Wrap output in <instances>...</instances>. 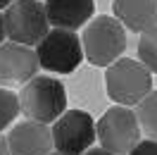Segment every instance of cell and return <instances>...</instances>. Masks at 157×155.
Listing matches in <instances>:
<instances>
[{
	"mask_svg": "<svg viewBox=\"0 0 157 155\" xmlns=\"http://www.w3.org/2000/svg\"><path fill=\"white\" fill-rule=\"evenodd\" d=\"M105 91L117 105L138 107L155 91L152 72L140 60L121 58L105 69Z\"/></svg>",
	"mask_w": 157,
	"mask_h": 155,
	"instance_id": "obj_1",
	"label": "cell"
},
{
	"mask_svg": "<svg viewBox=\"0 0 157 155\" xmlns=\"http://www.w3.org/2000/svg\"><path fill=\"white\" fill-rule=\"evenodd\" d=\"M50 155H64V153H57V150H52V153H50Z\"/></svg>",
	"mask_w": 157,
	"mask_h": 155,
	"instance_id": "obj_20",
	"label": "cell"
},
{
	"mask_svg": "<svg viewBox=\"0 0 157 155\" xmlns=\"http://www.w3.org/2000/svg\"><path fill=\"white\" fill-rule=\"evenodd\" d=\"M38 2H45V0H38Z\"/></svg>",
	"mask_w": 157,
	"mask_h": 155,
	"instance_id": "obj_21",
	"label": "cell"
},
{
	"mask_svg": "<svg viewBox=\"0 0 157 155\" xmlns=\"http://www.w3.org/2000/svg\"><path fill=\"white\" fill-rule=\"evenodd\" d=\"M12 2H14V0H0V10L5 12V10H7V7L12 5Z\"/></svg>",
	"mask_w": 157,
	"mask_h": 155,
	"instance_id": "obj_19",
	"label": "cell"
},
{
	"mask_svg": "<svg viewBox=\"0 0 157 155\" xmlns=\"http://www.w3.org/2000/svg\"><path fill=\"white\" fill-rule=\"evenodd\" d=\"M140 122L133 107L114 105L102 112L98 119V143L117 155H128L143 138H140Z\"/></svg>",
	"mask_w": 157,
	"mask_h": 155,
	"instance_id": "obj_6",
	"label": "cell"
},
{
	"mask_svg": "<svg viewBox=\"0 0 157 155\" xmlns=\"http://www.w3.org/2000/svg\"><path fill=\"white\" fill-rule=\"evenodd\" d=\"M86 60L95 67H109L126 50V29L117 17L98 14L81 34Z\"/></svg>",
	"mask_w": 157,
	"mask_h": 155,
	"instance_id": "obj_3",
	"label": "cell"
},
{
	"mask_svg": "<svg viewBox=\"0 0 157 155\" xmlns=\"http://www.w3.org/2000/svg\"><path fill=\"white\" fill-rule=\"evenodd\" d=\"M7 143L12 155H50L55 150L52 126L40 122H17L7 131Z\"/></svg>",
	"mask_w": 157,
	"mask_h": 155,
	"instance_id": "obj_9",
	"label": "cell"
},
{
	"mask_svg": "<svg viewBox=\"0 0 157 155\" xmlns=\"http://www.w3.org/2000/svg\"><path fill=\"white\" fill-rule=\"evenodd\" d=\"M45 12L52 29L76 31L95 19V0H45Z\"/></svg>",
	"mask_w": 157,
	"mask_h": 155,
	"instance_id": "obj_10",
	"label": "cell"
},
{
	"mask_svg": "<svg viewBox=\"0 0 157 155\" xmlns=\"http://www.w3.org/2000/svg\"><path fill=\"white\" fill-rule=\"evenodd\" d=\"M36 55L40 69L50 74H71L86 58L81 36L69 29H50L48 36L36 46Z\"/></svg>",
	"mask_w": 157,
	"mask_h": 155,
	"instance_id": "obj_5",
	"label": "cell"
},
{
	"mask_svg": "<svg viewBox=\"0 0 157 155\" xmlns=\"http://www.w3.org/2000/svg\"><path fill=\"white\" fill-rule=\"evenodd\" d=\"M0 155H12L10 143H7V136H2V134H0Z\"/></svg>",
	"mask_w": 157,
	"mask_h": 155,
	"instance_id": "obj_17",
	"label": "cell"
},
{
	"mask_svg": "<svg viewBox=\"0 0 157 155\" xmlns=\"http://www.w3.org/2000/svg\"><path fill=\"white\" fill-rule=\"evenodd\" d=\"M21 115L31 122L55 124L67 112V91L50 74H38L19 91Z\"/></svg>",
	"mask_w": 157,
	"mask_h": 155,
	"instance_id": "obj_2",
	"label": "cell"
},
{
	"mask_svg": "<svg viewBox=\"0 0 157 155\" xmlns=\"http://www.w3.org/2000/svg\"><path fill=\"white\" fill-rule=\"evenodd\" d=\"M136 115H138V122H140V129L145 131V136L157 141V88L136 107Z\"/></svg>",
	"mask_w": 157,
	"mask_h": 155,
	"instance_id": "obj_13",
	"label": "cell"
},
{
	"mask_svg": "<svg viewBox=\"0 0 157 155\" xmlns=\"http://www.w3.org/2000/svg\"><path fill=\"white\" fill-rule=\"evenodd\" d=\"M114 17L124 29L143 34L157 26V0H114Z\"/></svg>",
	"mask_w": 157,
	"mask_h": 155,
	"instance_id": "obj_11",
	"label": "cell"
},
{
	"mask_svg": "<svg viewBox=\"0 0 157 155\" xmlns=\"http://www.w3.org/2000/svg\"><path fill=\"white\" fill-rule=\"evenodd\" d=\"M19 115H21L19 93H14L12 88L0 86V134H2L5 129H10Z\"/></svg>",
	"mask_w": 157,
	"mask_h": 155,
	"instance_id": "obj_12",
	"label": "cell"
},
{
	"mask_svg": "<svg viewBox=\"0 0 157 155\" xmlns=\"http://www.w3.org/2000/svg\"><path fill=\"white\" fill-rule=\"evenodd\" d=\"M52 141L55 150L64 155H86L95 148L98 141V122L86 110L71 107L52 124Z\"/></svg>",
	"mask_w": 157,
	"mask_h": 155,
	"instance_id": "obj_7",
	"label": "cell"
},
{
	"mask_svg": "<svg viewBox=\"0 0 157 155\" xmlns=\"http://www.w3.org/2000/svg\"><path fill=\"white\" fill-rule=\"evenodd\" d=\"M38 55L36 48L21 43H2L0 46V86H26L31 79L38 77Z\"/></svg>",
	"mask_w": 157,
	"mask_h": 155,
	"instance_id": "obj_8",
	"label": "cell"
},
{
	"mask_svg": "<svg viewBox=\"0 0 157 155\" xmlns=\"http://www.w3.org/2000/svg\"><path fill=\"white\" fill-rule=\"evenodd\" d=\"M138 60L152 74H157V26L140 34V38H138Z\"/></svg>",
	"mask_w": 157,
	"mask_h": 155,
	"instance_id": "obj_14",
	"label": "cell"
},
{
	"mask_svg": "<svg viewBox=\"0 0 157 155\" xmlns=\"http://www.w3.org/2000/svg\"><path fill=\"white\" fill-rule=\"evenodd\" d=\"M128 155H157V141L155 138H143Z\"/></svg>",
	"mask_w": 157,
	"mask_h": 155,
	"instance_id": "obj_15",
	"label": "cell"
},
{
	"mask_svg": "<svg viewBox=\"0 0 157 155\" xmlns=\"http://www.w3.org/2000/svg\"><path fill=\"white\" fill-rule=\"evenodd\" d=\"M7 29H5V14H2V12H0V46H2V43H7Z\"/></svg>",
	"mask_w": 157,
	"mask_h": 155,
	"instance_id": "obj_16",
	"label": "cell"
},
{
	"mask_svg": "<svg viewBox=\"0 0 157 155\" xmlns=\"http://www.w3.org/2000/svg\"><path fill=\"white\" fill-rule=\"evenodd\" d=\"M2 14H5L7 41H12V43H21V46L36 48L50 31L45 2H38V0H14Z\"/></svg>",
	"mask_w": 157,
	"mask_h": 155,
	"instance_id": "obj_4",
	"label": "cell"
},
{
	"mask_svg": "<svg viewBox=\"0 0 157 155\" xmlns=\"http://www.w3.org/2000/svg\"><path fill=\"white\" fill-rule=\"evenodd\" d=\"M86 155H117V153H109V150H105L102 145H98V148H90Z\"/></svg>",
	"mask_w": 157,
	"mask_h": 155,
	"instance_id": "obj_18",
	"label": "cell"
}]
</instances>
